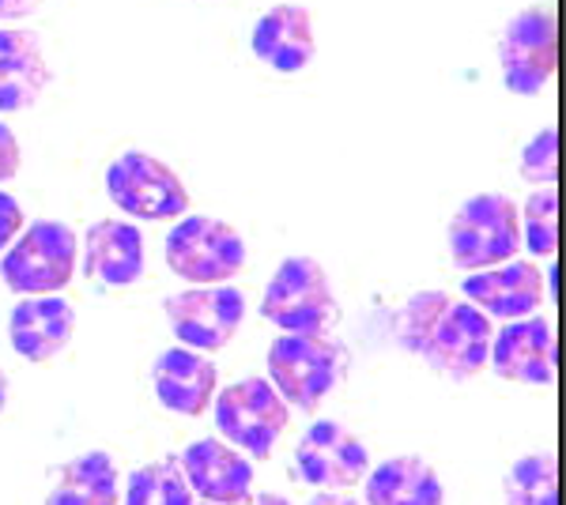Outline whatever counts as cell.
<instances>
[{"label":"cell","mask_w":566,"mask_h":505,"mask_svg":"<svg viewBox=\"0 0 566 505\" xmlns=\"http://www.w3.org/2000/svg\"><path fill=\"white\" fill-rule=\"evenodd\" d=\"M250 50L264 69L280 72V76H295L303 72L317 53V34H314V15L303 4H272L269 12L253 23Z\"/></svg>","instance_id":"2e32d148"},{"label":"cell","mask_w":566,"mask_h":505,"mask_svg":"<svg viewBox=\"0 0 566 505\" xmlns=\"http://www.w3.org/2000/svg\"><path fill=\"white\" fill-rule=\"evenodd\" d=\"M45 505H122V472H117L114 456L103 449L72 456L57 472Z\"/></svg>","instance_id":"44dd1931"},{"label":"cell","mask_w":566,"mask_h":505,"mask_svg":"<svg viewBox=\"0 0 566 505\" xmlns=\"http://www.w3.org/2000/svg\"><path fill=\"white\" fill-rule=\"evenodd\" d=\"M4 403H8V378H4V370H0V411H4Z\"/></svg>","instance_id":"1f68e13d"},{"label":"cell","mask_w":566,"mask_h":505,"mask_svg":"<svg viewBox=\"0 0 566 505\" xmlns=\"http://www.w3.org/2000/svg\"><path fill=\"white\" fill-rule=\"evenodd\" d=\"M76 336V309L61 295L20 298L8 314V344L34 366L53 362Z\"/></svg>","instance_id":"9a60e30c"},{"label":"cell","mask_w":566,"mask_h":505,"mask_svg":"<svg viewBox=\"0 0 566 505\" xmlns=\"http://www.w3.org/2000/svg\"><path fill=\"white\" fill-rule=\"evenodd\" d=\"M106 197L140 223H170L189 211L186 181L148 151H122L109 162Z\"/></svg>","instance_id":"52a82bcc"},{"label":"cell","mask_w":566,"mask_h":505,"mask_svg":"<svg viewBox=\"0 0 566 505\" xmlns=\"http://www.w3.org/2000/svg\"><path fill=\"white\" fill-rule=\"evenodd\" d=\"M363 483L367 505H446V486L423 456H389Z\"/></svg>","instance_id":"ffe728a7"},{"label":"cell","mask_w":566,"mask_h":505,"mask_svg":"<svg viewBox=\"0 0 566 505\" xmlns=\"http://www.w3.org/2000/svg\"><path fill=\"white\" fill-rule=\"evenodd\" d=\"M42 0H0V23H15L27 20L31 12H39Z\"/></svg>","instance_id":"f1b7e54d"},{"label":"cell","mask_w":566,"mask_h":505,"mask_svg":"<svg viewBox=\"0 0 566 505\" xmlns=\"http://www.w3.org/2000/svg\"><path fill=\"white\" fill-rule=\"evenodd\" d=\"M522 178L528 186H544V189L555 186V178H559V133L555 128H544V133H536L525 144Z\"/></svg>","instance_id":"484cf974"},{"label":"cell","mask_w":566,"mask_h":505,"mask_svg":"<svg viewBox=\"0 0 566 505\" xmlns=\"http://www.w3.org/2000/svg\"><path fill=\"white\" fill-rule=\"evenodd\" d=\"M50 80V61L31 31H0V114L31 109Z\"/></svg>","instance_id":"d6986e66"},{"label":"cell","mask_w":566,"mask_h":505,"mask_svg":"<svg viewBox=\"0 0 566 505\" xmlns=\"http://www.w3.org/2000/svg\"><path fill=\"white\" fill-rule=\"evenodd\" d=\"M170 328L189 351H223L234 336H239L245 320V295L231 283H216V287H189L178 291L163 302Z\"/></svg>","instance_id":"30bf717a"},{"label":"cell","mask_w":566,"mask_h":505,"mask_svg":"<svg viewBox=\"0 0 566 505\" xmlns=\"http://www.w3.org/2000/svg\"><path fill=\"white\" fill-rule=\"evenodd\" d=\"M461 291H464V298H469L480 314H488L491 320L533 317L547 298L544 272L536 269L533 261H517V256L506 264H495V269L469 272L461 283Z\"/></svg>","instance_id":"7c38bea8"},{"label":"cell","mask_w":566,"mask_h":505,"mask_svg":"<svg viewBox=\"0 0 566 505\" xmlns=\"http://www.w3.org/2000/svg\"><path fill=\"white\" fill-rule=\"evenodd\" d=\"M522 211V245H528L533 256H555L559 245V197L555 189H541L525 200Z\"/></svg>","instance_id":"cb8c5ba5"},{"label":"cell","mask_w":566,"mask_h":505,"mask_svg":"<svg viewBox=\"0 0 566 505\" xmlns=\"http://www.w3.org/2000/svg\"><path fill=\"white\" fill-rule=\"evenodd\" d=\"M122 505H193V491L175 456H167V461H151L129 472Z\"/></svg>","instance_id":"7402d4cb"},{"label":"cell","mask_w":566,"mask_h":505,"mask_svg":"<svg viewBox=\"0 0 566 505\" xmlns=\"http://www.w3.org/2000/svg\"><path fill=\"white\" fill-rule=\"evenodd\" d=\"M258 505H291L287 498H280V494H261Z\"/></svg>","instance_id":"4dcf8cb0"},{"label":"cell","mask_w":566,"mask_h":505,"mask_svg":"<svg viewBox=\"0 0 566 505\" xmlns=\"http://www.w3.org/2000/svg\"><path fill=\"white\" fill-rule=\"evenodd\" d=\"M23 167V148L20 136L12 133L4 122H0V181H12Z\"/></svg>","instance_id":"83f0119b"},{"label":"cell","mask_w":566,"mask_h":505,"mask_svg":"<svg viewBox=\"0 0 566 505\" xmlns=\"http://www.w3.org/2000/svg\"><path fill=\"white\" fill-rule=\"evenodd\" d=\"M200 505H212V502H200Z\"/></svg>","instance_id":"d6a6232c"},{"label":"cell","mask_w":566,"mask_h":505,"mask_svg":"<svg viewBox=\"0 0 566 505\" xmlns=\"http://www.w3.org/2000/svg\"><path fill=\"white\" fill-rule=\"evenodd\" d=\"M212 403L219 438L239 449V453L253 456V461H269L291 422V408L261 378H242L227 385L223 392H216Z\"/></svg>","instance_id":"5b68a950"},{"label":"cell","mask_w":566,"mask_h":505,"mask_svg":"<svg viewBox=\"0 0 566 505\" xmlns=\"http://www.w3.org/2000/svg\"><path fill=\"white\" fill-rule=\"evenodd\" d=\"M76 231L61 219H39L23 227L0 261V280L20 298L31 295H61L76 275Z\"/></svg>","instance_id":"7a4b0ae2"},{"label":"cell","mask_w":566,"mask_h":505,"mask_svg":"<svg viewBox=\"0 0 566 505\" xmlns=\"http://www.w3.org/2000/svg\"><path fill=\"white\" fill-rule=\"evenodd\" d=\"M450 256L461 272L514 261L522 250V211L506 192H476L450 219Z\"/></svg>","instance_id":"277c9868"},{"label":"cell","mask_w":566,"mask_h":505,"mask_svg":"<svg viewBox=\"0 0 566 505\" xmlns=\"http://www.w3.org/2000/svg\"><path fill=\"white\" fill-rule=\"evenodd\" d=\"M348 370V355L333 336L283 333L269 347V385L287 408L317 411Z\"/></svg>","instance_id":"3957f363"},{"label":"cell","mask_w":566,"mask_h":505,"mask_svg":"<svg viewBox=\"0 0 566 505\" xmlns=\"http://www.w3.org/2000/svg\"><path fill=\"white\" fill-rule=\"evenodd\" d=\"M295 467L303 483L317 486V491H352L355 483L367 480L370 453L352 430H344L333 419H322L295 445Z\"/></svg>","instance_id":"8fae6325"},{"label":"cell","mask_w":566,"mask_h":505,"mask_svg":"<svg viewBox=\"0 0 566 505\" xmlns=\"http://www.w3.org/2000/svg\"><path fill=\"white\" fill-rule=\"evenodd\" d=\"M555 61H559V34H555L552 4L522 8L499 39V72L502 84L514 95H541L555 80Z\"/></svg>","instance_id":"ba28073f"},{"label":"cell","mask_w":566,"mask_h":505,"mask_svg":"<svg viewBox=\"0 0 566 505\" xmlns=\"http://www.w3.org/2000/svg\"><path fill=\"white\" fill-rule=\"evenodd\" d=\"M189 491L212 505L253 502V461L219 438H200L178 456Z\"/></svg>","instance_id":"4fadbf2b"},{"label":"cell","mask_w":566,"mask_h":505,"mask_svg":"<svg viewBox=\"0 0 566 505\" xmlns=\"http://www.w3.org/2000/svg\"><path fill=\"white\" fill-rule=\"evenodd\" d=\"M167 264L193 287H216L245 269V242L216 215H181L167 234Z\"/></svg>","instance_id":"8992f818"},{"label":"cell","mask_w":566,"mask_h":505,"mask_svg":"<svg viewBox=\"0 0 566 505\" xmlns=\"http://www.w3.org/2000/svg\"><path fill=\"white\" fill-rule=\"evenodd\" d=\"M261 317L280 333L328 336L340 320V302L328 272L314 256H287L264 287Z\"/></svg>","instance_id":"6da1fadb"},{"label":"cell","mask_w":566,"mask_h":505,"mask_svg":"<svg viewBox=\"0 0 566 505\" xmlns=\"http://www.w3.org/2000/svg\"><path fill=\"white\" fill-rule=\"evenodd\" d=\"M555 486H559V475H555V456L552 453H528L522 461H514V467L502 480V494H506V505H555Z\"/></svg>","instance_id":"603a6c76"},{"label":"cell","mask_w":566,"mask_h":505,"mask_svg":"<svg viewBox=\"0 0 566 505\" xmlns=\"http://www.w3.org/2000/svg\"><path fill=\"white\" fill-rule=\"evenodd\" d=\"M23 231V208L20 200L12 197V192L0 189V253L8 250V245L15 242V234Z\"/></svg>","instance_id":"4316f807"},{"label":"cell","mask_w":566,"mask_h":505,"mask_svg":"<svg viewBox=\"0 0 566 505\" xmlns=\"http://www.w3.org/2000/svg\"><path fill=\"white\" fill-rule=\"evenodd\" d=\"M144 234L125 219H98L84 234V272L98 287H133L144 275Z\"/></svg>","instance_id":"ac0fdd59"},{"label":"cell","mask_w":566,"mask_h":505,"mask_svg":"<svg viewBox=\"0 0 566 505\" xmlns=\"http://www.w3.org/2000/svg\"><path fill=\"white\" fill-rule=\"evenodd\" d=\"M151 385L155 400L167 411L186 419H197L212 408L219 392V370L208 355L189 351V347H170L155 358L151 366Z\"/></svg>","instance_id":"e0dca14e"},{"label":"cell","mask_w":566,"mask_h":505,"mask_svg":"<svg viewBox=\"0 0 566 505\" xmlns=\"http://www.w3.org/2000/svg\"><path fill=\"white\" fill-rule=\"evenodd\" d=\"M491 317L480 314L472 302H458L450 298V306L438 314V320L427 333L423 347H419V358L431 366L434 374L453 381H472L488 370V355H491Z\"/></svg>","instance_id":"9c48e42d"},{"label":"cell","mask_w":566,"mask_h":505,"mask_svg":"<svg viewBox=\"0 0 566 505\" xmlns=\"http://www.w3.org/2000/svg\"><path fill=\"white\" fill-rule=\"evenodd\" d=\"M310 505H363V502L348 498L344 491H317L314 498H310Z\"/></svg>","instance_id":"f546056e"},{"label":"cell","mask_w":566,"mask_h":505,"mask_svg":"<svg viewBox=\"0 0 566 505\" xmlns=\"http://www.w3.org/2000/svg\"><path fill=\"white\" fill-rule=\"evenodd\" d=\"M450 306V295L446 291H419L405 302V306L397 309V317H392V333H397V344L405 347V351H419L423 347L427 333H431V325L438 320V314Z\"/></svg>","instance_id":"d4e9b609"},{"label":"cell","mask_w":566,"mask_h":505,"mask_svg":"<svg viewBox=\"0 0 566 505\" xmlns=\"http://www.w3.org/2000/svg\"><path fill=\"white\" fill-rule=\"evenodd\" d=\"M488 366L502 381L552 385L555 381V328L544 317L506 320L502 333L491 336Z\"/></svg>","instance_id":"5bb4252c"}]
</instances>
